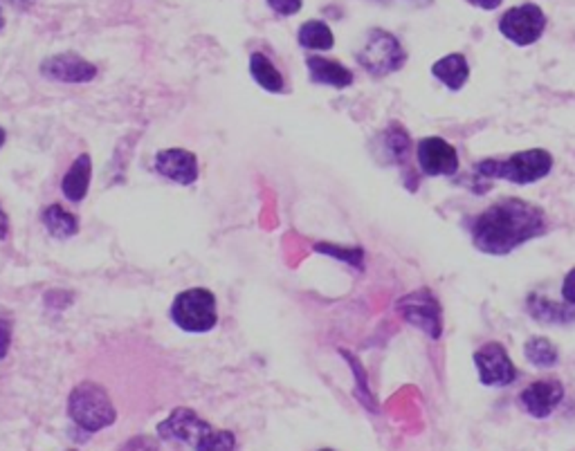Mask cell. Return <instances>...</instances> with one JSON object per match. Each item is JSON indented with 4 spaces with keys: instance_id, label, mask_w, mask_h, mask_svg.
<instances>
[{
    "instance_id": "cell-32",
    "label": "cell",
    "mask_w": 575,
    "mask_h": 451,
    "mask_svg": "<svg viewBox=\"0 0 575 451\" xmlns=\"http://www.w3.org/2000/svg\"><path fill=\"white\" fill-rule=\"evenodd\" d=\"M12 3H14V5L23 3V5H25V7H27V5H30V3H32V0H12Z\"/></svg>"
},
{
    "instance_id": "cell-11",
    "label": "cell",
    "mask_w": 575,
    "mask_h": 451,
    "mask_svg": "<svg viewBox=\"0 0 575 451\" xmlns=\"http://www.w3.org/2000/svg\"><path fill=\"white\" fill-rule=\"evenodd\" d=\"M41 75L47 79L64 81V84H88L97 76V65L81 59L79 55H55L41 61Z\"/></svg>"
},
{
    "instance_id": "cell-6",
    "label": "cell",
    "mask_w": 575,
    "mask_h": 451,
    "mask_svg": "<svg viewBox=\"0 0 575 451\" xmlns=\"http://www.w3.org/2000/svg\"><path fill=\"white\" fill-rule=\"evenodd\" d=\"M358 64L368 75L387 76L407 64V52L400 41L387 30H371L358 52Z\"/></svg>"
},
{
    "instance_id": "cell-19",
    "label": "cell",
    "mask_w": 575,
    "mask_h": 451,
    "mask_svg": "<svg viewBox=\"0 0 575 451\" xmlns=\"http://www.w3.org/2000/svg\"><path fill=\"white\" fill-rule=\"evenodd\" d=\"M380 142L387 160L396 162V165H405L411 151V139L400 124H389V128L380 135Z\"/></svg>"
},
{
    "instance_id": "cell-17",
    "label": "cell",
    "mask_w": 575,
    "mask_h": 451,
    "mask_svg": "<svg viewBox=\"0 0 575 451\" xmlns=\"http://www.w3.org/2000/svg\"><path fill=\"white\" fill-rule=\"evenodd\" d=\"M526 304H529L530 316L541 324H569L575 319V310H571L573 306H558L541 295H530Z\"/></svg>"
},
{
    "instance_id": "cell-23",
    "label": "cell",
    "mask_w": 575,
    "mask_h": 451,
    "mask_svg": "<svg viewBox=\"0 0 575 451\" xmlns=\"http://www.w3.org/2000/svg\"><path fill=\"white\" fill-rule=\"evenodd\" d=\"M342 355H344V357H347L348 366H351L353 376H356V396H358V400L362 402V405L367 406V409L376 411V402H373L371 388H368V384H367V373H364L362 364H359L358 357H353V355L348 353V350H342Z\"/></svg>"
},
{
    "instance_id": "cell-15",
    "label": "cell",
    "mask_w": 575,
    "mask_h": 451,
    "mask_svg": "<svg viewBox=\"0 0 575 451\" xmlns=\"http://www.w3.org/2000/svg\"><path fill=\"white\" fill-rule=\"evenodd\" d=\"M90 175H93V160H90L88 153H84V155H79L72 162L70 171L61 182V191H64V195L70 203H81L88 195Z\"/></svg>"
},
{
    "instance_id": "cell-22",
    "label": "cell",
    "mask_w": 575,
    "mask_h": 451,
    "mask_svg": "<svg viewBox=\"0 0 575 451\" xmlns=\"http://www.w3.org/2000/svg\"><path fill=\"white\" fill-rule=\"evenodd\" d=\"M524 355L533 366L540 368H553L560 362L558 348L546 337H530L524 346Z\"/></svg>"
},
{
    "instance_id": "cell-28",
    "label": "cell",
    "mask_w": 575,
    "mask_h": 451,
    "mask_svg": "<svg viewBox=\"0 0 575 451\" xmlns=\"http://www.w3.org/2000/svg\"><path fill=\"white\" fill-rule=\"evenodd\" d=\"M128 445L136 447L137 451H157V445L153 443L151 438H144V436H140V438H133ZM122 451H126V449H122Z\"/></svg>"
},
{
    "instance_id": "cell-25",
    "label": "cell",
    "mask_w": 575,
    "mask_h": 451,
    "mask_svg": "<svg viewBox=\"0 0 575 451\" xmlns=\"http://www.w3.org/2000/svg\"><path fill=\"white\" fill-rule=\"evenodd\" d=\"M267 5L279 16H295L301 9V5H304V0H267Z\"/></svg>"
},
{
    "instance_id": "cell-33",
    "label": "cell",
    "mask_w": 575,
    "mask_h": 451,
    "mask_svg": "<svg viewBox=\"0 0 575 451\" xmlns=\"http://www.w3.org/2000/svg\"><path fill=\"white\" fill-rule=\"evenodd\" d=\"M5 27V16H3V9H0V30Z\"/></svg>"
},
{
    "instance_id": "cell-34",
    "label": "cell",
    "mask_w": 575,
    "mask_h": 451,
    "mask_svg": "<svg viewBox=\"0 0 575 451\" xmlns=\"http://www.w3.org/2000/svg\"><path fill=\"white\" fill-rule=\"evenodd\" d=\"M380 3H389V0H380ZM419 3L425 5V3H429V0H419Z\"/></svg>"
},
{
    "instance_id": "cell-16",
    "label": "cell",
    "mask_w": 575,
    "mask_h": 451,
    "mask_svg": "<svg viewBox=\"0 0 575 451\" xmlns=\"http://www.w3.org/2000/svg\"><path fill=\"white\" fill-rule=\"evenodd\" d=\"M431 75H434L440 84L448 85L452 93H457V90H461L469 79L468 59L463 55H459V52L443 56V59H439L431 65Z\"/></svg>"
},
{
    "instance_id": "cell-20",
    "label": "cell",
    "mask_w": 575,
    "mask_h": 451,
    "mask_svg": "<svg viewBox=\"0 0 575 451\" xmlns=\"http://www.w3.org/2000/svg\"><path fill=\"white\" fill-rule=\"evenodd\" d=\"M41 220L47 227V232L55 238H70L79 232V220L75 218V214L61 207V205H50V207L43 211Z\"/></svg>"
},
{
    "instance_id": "cell-18",
    "label": "cell",
    "mask_w": 575,
    "mask_h": 451,
    "mask_svg": "<svg viewBox=\"0 0 575 451\" xmlns=\"http://www.w3.org/2000/svg\"><path fill=\"white\" fill-rule=\"evenodd\" d=\"M250 72L252 79L267 93H284V76L275 68L270 59L263 52H254L250 56Z\"/></svg>"
},
{
    "instance_id": "cell-5",
    "label": "cell",
    "mask_w": 575,
    "mask_h": 451,
    "mask_svg": "<svg viewBox=\"0 0 575 451\" xmlns=\"http://www.w3.org/2000/svg\"><path fill=\"white\" fill-rule=\"evenodd\" d=\"M169 316L185 333H207L218 321L216 296L207 287H191L180 292L171 304Z\"/></svg>"
},
{
    "instance_id": "cell-12",
    "label": "cell",
    "mask_w": 575,
    "mask_h": 451,
    "mask_svg": "<svg viewBox=\"0 0 575 451\" xmlns=\"http://www.w3.org/2000/svg\"><path fill=\"white\" fill-rule=\"evenodd\" d=\"M564 397V384L555 377L538 380L521 391L520 405L533 417H549Z\"/></svg>"
},
{
    "instance_id": "cell-30",
    "label": "cell",
    "mask_w": 575,
    "mask_h": 451,
    "mask_svg": "<svg viewBox=\"0 0 575 451\" xmlns=\"http://www.w3.org/2000/svg\"><path fill=\"white\" fill-rule=\"evenodd\" d=\"M9 234V218L7 214H5L3 207H0V241H5Z\"/></svg>"
},
{
    "instance_id": "cell-9",
    "label": "cell",
    "mask_w": 575,
    "mask_h": 451,
    "mask_svg": "<svg viewBox=\"0 0 575 451\" xmlns=\"http://www.w3.org/2000/svg\"><path fill=\"white\" fill-rule=\"evenodd\" d=\"M479 380L486 386H508L517 380V368L499 342H488L474 353Z\"/></svg>"
},
{
    "instance_id": "cell-10",
    "label": "cell",
    "mask_w": 575,
    "mask_h": 451,
    "mask_svg": "<svg viewBox=\"0 0 575 451\" xmlns=\"http://www.w3.org/2000/svg\"><path fill=\"white\" fill-rule=\"evenodd\" d=\"M419 166L425 175H457L459 171V153L457 148L443 137H425L416 148Z\"/></svg>"
},
{
    "instance_id": "cell-35",
    "label": "cell",
    "mask_w": 575,
    "mask_h": 451,
    "mask_svg": "<svg viewBox=\"0 0 575 451\" xmlns=\"http://www.w3.org/2000/svg\"><path fill=\"white\" fill-rule=\"evenodd\" d=\"M319 451H333V449H319Z\"/></svg>"
},
{
    "instance_id": "cell-13",
    "label": "cell",
    "mask_w": 575,
    "mask_h": 451,
    "mask_svg": "<svg viewBox=\"0 0 575 451\" xmlns=\"http://www.w3.org/2000/svg\"><path fill=\"white\" fill-rule=\"evenodd\" d=\"M156 171L176 185L189 186L198 180V160L187 148H162L156 155Z\"/></svg>"
},
{
    "instance_id": "cell-2",
    "label": "cell",
    "mask_w": 575,
    "mask_h": 451,
    "mask_svg": "<svg viewBox=\"0 0 575 451\" xmlns=\"http://www.w3.org/2000/svg\"><path fill=\"white\" fill-rule=\"evenodd\" d=\"M157 436L194 447V451H234L237 436L227 429H214L194 409L178 406L162 422H157Z\"/></svg>"
},
{
    "instance_id": "cell-8",
    "label": "cell",
    "mask_w": 575,
    "mask_h": 451,
    "mask_svg": "<svg viewBox=\"0 0 575 451\" xmlns=\"http://www.w3.org/2000/svg\"><path fill=\"white\" fill-rule=\"evenodd\" d=\"M544 12L533 3H526L521 7H510L499 18V32L515 45H533L544 35Z\"/></svg>"
},
{
    "instance_id": "cell-1",
    "label": "cell",
    "mask_w": 575,
    "mask_h": 451,
    "mask_svg": "<svg viewBox=\"0 0 575 451\" xmlns=\"http://www.w3.org/2000/svg\"><path fill=\"white\" fill-rule=\"evenodd\" d=\"M544 211L521 198H503L472 223V243L479 252L506 256L520 245L544 234Z\"/></svg>"
},
{
    "instance_id": "cell-26",
    "label": "cell",
    "mask_w": 575,
    "mask_h": 451,
    "mask_svg": "<svg viewBox=\"0 0 575 451\" xmlns=\"http://www.w3.org/2000/svg\"><path fill=\"white\" fill-rule=\"evenodd\" d=\"M9 346H12V321L0 316V359L7 357Z\"/></svg>"
},
{
    "instance_id": "cell-29",
    "label": "cell",
    "mask_w": 575,
    "mask_h": 451,
    "mask_svg": "<svg viewBox=\"0 0 575 451\" xmlns=\"http://www.w3.org/2000/svg\"><path fill=\"white\" fill-rule=\"evenodd\" d=\"M468 3L481 9H497L501 5V0H468Z\"/></svg>"
},
{
    "instance_id": "cell-7",
    "label": "cell",
    "mask_w": 575,
    "mask_h": 451,
    "mask_svg": "<svg viewBox=\"0 0 575 451\" xmlns=\"http://www.w3.org/2000/svg\"><path fill=\"white\" fill-rule=\"evenodd\" d=\"M396 313L431 339L443 335V308L429 287H419L396 301Z\"/></svg>"
},
{
    "instance_id": "cell-36",
    "label": "cell",
    "mask_w": 575,
    "mask_h": 451,
    "mask_svg": "<svg viewBox=\"0 0 575 451\" xmlns=\"http://www.w3.org/2000/svg\"><path fill=\"white\" fill-rule=\"evenodd\" d=\"M68 451H76V449H68Z\"/></svg>"
},
{
    "instance_id": "cell-31",
    "label": "cell",
    "mask_w": 575,
    "mask_h": 451,
    "mask_svg": "<svg viewBox=\"0 0 575 451\" xmlns=\"http://www.w3.org/2000/svg\"><path fill=\"white\" fill-rule=\"evenodd\" d=\"M5 139H7V131H5V128H3V126H0V148H3Z\"/></svg>"
},
{
    "instance_id": "cell-3",
    "label": "cell",
    "mask_w": 575,
    "mask_h": 451,
    "mask_svg": "<svg viewBox=\"0 0 575 451\" xmlns=\"http://www.w3.org/2000/svg\"><path fill=\"white\" fill-rule=\"evenodd\" d=\"M553 169V155L544 148H530V151L512 153L506 160H481L474 166V174L481 180H508L512 185H533L544 180Z\"/></svg>"
},
{
    "instance_id": "cell-14",
    "label": "cell",
    "mask_w": 575,
    "mask_h": 451,
    "mask_svg": "<svg viewBox=\"0 0 575 451\" xmlns=\"http://www.w3.org/2000/svg\"><path fill=\"white\" fill-rule=\"evenodd\" d=\"M306 65H308L310 81H313V84L330 85V88L338 90L348 88V85L353 84V72L344 68L338 61L324 59V56H308V59H306Z\"/></svg>"
},
{
    "instance_id": "cell-24",
    "label": "cell",
    "mask_w": 575,
    "mask_h": 451,
    "mask_svg": "<svg viewBox=\"0 0 575 451\" xmlns=\"http://www.w3.org/2000/svg\"><path fill=\"white\" fill-rule=\"evenodd\" d=\"M315 252L319 254H326V256H333V258H339V261L348 263V266L358 267V270H362L364 267V252L362 247H339V245H330V243H318L315 245Z\"/></svg>"
},
{
    "instance_id": "cell-27",
    "label": "cell",
    "mask_w": 575,
    "mask_h": 451,
    "mask_svg": "<svg viewBox=\"0 0 575 451\" xmlns=\"http://www.w3.org/2000/svg\"><path fill=\"white\" fill-rule=\"evenodd\" d=\"M562 299L567 306H573L575 308V267L564 276L562 283Z\"/></svg>"
},
{
    "instance_id": "cell-21",
    "label": "cell",
    "mask_w": 575,
    "mask_h": 451,
    "mask_svg": "<svg viewBox=\"0 0 575 451\" xmlns=\"http://www.w3.org/2000/svg\"><path fill=\"white\" fill-rule=\"evenodd\" d=\"M299 45L306 50H330L335 45V38L330 27L324 21H308L299 27Z\"/></svg>"
},
{
    "instance_id": "cell-4",
    "label": "cell",
    "mask_w": 575,
    "mask_h": 451,
    "mask_svg": "<svg viewBox=\"0 0 575 451\" xmlns=\"http://www.w3.org/2000/svg\"><path fill=\"white\" fill-rule=\"evenodd\" d=\"M68 414L72 422L88 434L108 429L117 420V411L110 402L106 388L88 380L72 388L68 397Z\"/></svg>"
}]
</instances>
